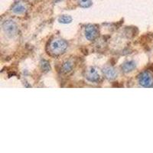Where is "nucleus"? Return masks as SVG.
<instances>
[{"mask_svg":"<svg viewBox=\"0 0 153 153\" xmlns=\"http://www.w3.org/2000/svg\"><path fill=\"white\" fill-rule=\"evenodd\" d=\"M68 48V43L65 40L56 39L50 44V51L54 55H60L65 52Z\"/></svg>","mask_w":153,"mask_h":153,"instance_id":"nucleus-1","label":"nucleus"},{"mask_svg":"<svg viewBox=\"0 0 153 153\" xmlns=\"http://www.w3.org/2000/svg\"><path fill=\"white\" fill-rule=\"evenodd\" d=\"M73 69V65L71 61H66L62 65V72L65 74H68Z\"/></svg>","mask_w":153,"mask_h":153,"instance_id":"nucleus-9","label":"nucleus"},{"mask_svg":"<svg viewBox=\"0 0 153 153\" xmlns=\"http://www.w3.org/2000/svg\"><path fill=\"white\" fill-rule=\"evenodd\" d=\"M99 35V31L97 27L94 25H89L85 28V37L87 40L94 41Z\"/></svg>","mask_w":153,"mask_h":153,"instance_id":"nucleus-4","label":"nucleus"},{"mask_svg":"<svg viewBox=\"0 0 153 153\" xmlns=\"http://www.w3.org/2000/svg\"><path fill=\"white\" fill-rule=\"evenodd\" d=\"M136 68V65L135 61H126L123 64L122 66V69L125 73H129V72L132 71L135 68Z\"/></svg>","mask_w":153,"mask_h":153,"instance_id":"nucleus-8","label":"nucleus"},{"mask_svg":"<svg viewBox=\"0 0 153 153\" xmlns=\"http://www.w3.org/2000/svg\"><path fill=\"white\" fill-rule=\"evenodd\" d=\"M100 74L97 72V68H91L87 73V79L91 82H97L100 80Z\"/></svg>","mask_w":153,"mask_h":153,"instance_id":"nucleus-5","label":"nucleus"},{"mask_svg":"<svg viewBox=\"0 0 153 153\" xmlns=\"http://www.w3.org/2000/svg\"><path fill=\"white\" fill-rule=\"evenodd\" d=\"M103 74H104L105 76L109 80H114L117 76V71L113 68H107L103 69Z\"/></svg>","mask_w":153,"mask_h":153,"instance_id":"nucleus-6","label":"nucleus"},{"mask_svg":"<svg viewBox=\"0 0 153 153\" xmlns=\"http://www.w3.org/2000/svg\"><path fill=\"white\" fill-rule=\"evenodd\" d=\"M2 28L5 34L10 38L16 37L19 34V27L15 22L12 20H7L2 24Z\"/></svg>","mask_w":153,"mask_h":153,"instance_id":"nucleus-2","label":"nucleus"},{"mask_svg":"<svg viewBox=\"0 0 153 153\" xmlns=\"http://www.w3.org/2000/svg\"><path fill=\"white\" fill-rule=\"evenodd\" d=\"M139 83L144 87H151L153 85V76L149 71H144L139 76Z\"/></svg>","mask_w":153,"mask_h":153,"instance_id":"nucleus-3","label":"nucleus"},{"mask_svg":"<svg viewBox=\"0 0 153 153\" xmlns=\"http://www.w3.org/2000/svg\"><path fill=\"white\" fill-rule=\"evenodd\" d=\"M79 5L81 7L88 8L92 5V2L91 0H79Z\"/></svg>","mask_w":153,"mask_h":153,"instance_id":"nucleus-12","label":"nucleus"},{"mask_svg":"<svg viewBox=\"0 0 153 153\" xmlns=\"http://www.w3.org/2000/svg\"><path fill=\"white\" fill-rule=\"evenodd\" d=\"M12 10V12H14L15 14L21 15L23 14V13L26 11V7H25L24 4H22V2H16V3L13 5Z\"/></svg>","mask_w":153,"mask_h":153,"instance_id":"nucleus-7","label":"nucleus"},{"mask_svg":"<svg viewBox=\"0 0 153 153\" xmlns=\"http://www.w3.org/2000/svg\"><path fill=\"white\" fill-rule=\"evenodd\" d=\"M41 68H42V71L45 72L49 71L51 70L50 64H49L47 61H45V60H42V61H41Z\"/></svg>","mask_w":153,"mask_h":153,"instance_id":"nucleus-11","label":"nucleus"},{"mask_svg":"<svg viewBox=\"0 0 153 153\" xmlns=\"http://www.w3.org/2000/svg\"><path fill=\"white\" fill-rule=\"evenodd\" d=\"M58 22L62 24H69L72 22V18L69 16H62L58 19Z\"/></svg>","mask_w":153,"mask_h":153,"instance_id":"nucleus-10","label":"nucleus"}]
</instances>
